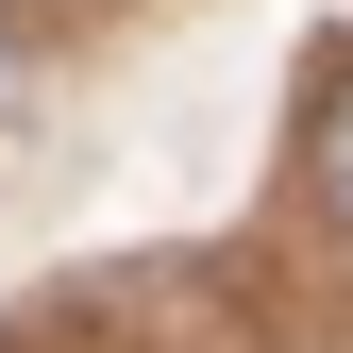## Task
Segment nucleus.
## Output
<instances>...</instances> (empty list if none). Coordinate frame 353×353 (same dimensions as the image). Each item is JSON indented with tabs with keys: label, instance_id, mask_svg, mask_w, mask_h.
Instances as JSON below:
<instances>
[{
	"label": "nucleus",
	"instance_id": "obj_1",
	"mask_svg": "<svg viewBox=\"0 0 353 353\" xmlns=\"http://www.w3.org/2000/svg\"><path fill=\"white\" fill-rule=\"evenodd\" d=\"M320 202L353 219V68H336V101H320Z\"/></svg>",
	"mask_w": 353,
	"mask_h": 353
}]
</instances>
